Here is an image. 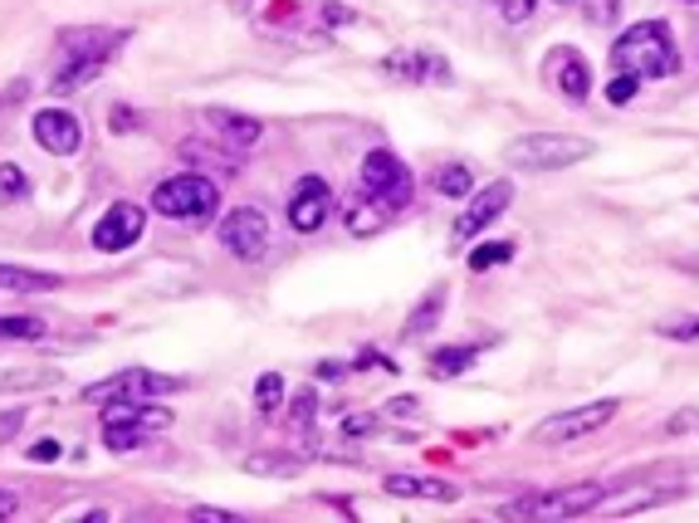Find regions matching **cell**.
Returning a JSON list of instances; mask_svg holds the SVG:
<instances>
[{
    "label": "cell",
    "instance_id": "1",
    "mask_svg": "<svg viewBox=\"0 0 699 523\" xmlns=\"http://www.w3.org/2000/svg\"><path fill=\"white\" fill-rule=\"evenodd\" d=\"M611 65L617 74H636V79H671L680 69V55H675V35L661 25V20H641L611 45Z\"/></svg>",
    "mask_w": 699,
    "mask_h": 523
},
{
    "label": "cell",
    "instance_id": "2",
    "mask_svg": "<svg viewBox=\"0 0 699 523\" xmlns=\"http://www.w3.org/2000/svg\"><path fill=\"white\" fill-rule=\"evenodd\" d=\"M215 206H221V191H215V182H206L201 172L166 176L152 191V211L176 221V225H206L215 216Z\"/></svg>",
    "mask_w": 699,
    "mask_h": 523
},
{
    "label": "cell",
    "instance_id": "3",
    "mask_svg": "<svg viewBox=\"0 0 699 523\" xmlns=\"http://www.w3.org/2000/svg\"><path fill=\"white\" fill-rule=\"evenodd\" d=\"M509 166L519 172H562L572 162H587L592 156V142L582 138H558V132H528V138L509 142Z\"/></svg>",
    "mask_w": 699,
    "mask_h": 523
},
{
    "label": "cell",
    "instance_id": "4",
    "mask_svg": "<svg viewBox=\"0 0 699 523\" xmlns=\"http://www.w3.org/2000/svg\"><path fill=\"white\" fill-rule=\"evenodd\" d=\"M166 426H172V416L152 411V406H142V402L103 406V441H108V450H142L156 431H166Z\"/></svg>",
    "mask_w": 699,
    "mask_h": 523
},
{
    "label": "cell",
    "instance_id": "5",
    "mask_svg": "<svg viewBox=\"0 0 699 523\" xmlns=\"http://www.w3.org/2000/svg\"><path fill=\"white\" fill-rule=\"evenodd\" d=\"M607 504V485H572L558 495H528L504 504L509 519H572V514H592V509Z\"/></svg>",
    "mask_w": 699,
    "mask_h": 523
},
{
    "label": "cell",
    "instance_id": "6",
    "mask_svg": "<svg viewBox=\"0 0 699 523\" xmlns=\"http://www.w3.org/2000/svg\"><path fill=\"white\" fill-rule=\"evenodd\" d=\"M182 386H186L182 376H162L152 368H123L108 382L83 386V402H156V396L182 392Z\"/></svg>",
    "mask_w": 699,
    "mask_h": 523
},
{
    "label": "cell",
    "instance_id": "7",
    "mask_svg": "<svg viewBox=\"0 0 699 523\" xmlns=\"http://www.w3.org/2000/svg\"><path fill=\"white\" fill-rule=\"evenodd\" d=\"M617 411H621L617 396L592 402V406H578V411H558V416H548V421L534 426V445H572V441H582V435L602 431Z\"/></svg>",
    "mask_w": 699,
    "mask_h": 523
},
{
    "label": "cell",
    "instance_id": "8",
    "mask_svg": "<svg viewBox=\"0 0 699 523\" xmlns=\"http://www.w3.org/2000/svg\"><path fill=\"white\" fill-rule=\"evenodd\" d=\"M362 191L382 196L392 211H406V201H411V172H406L401 156L377 148V152L362 156Z\"/></svg>",
    "mask_w": 699,
    "mask_h": 523
},
{
    "label": "cell",
    "instance_id": "9",
    "mask_svg": "<svg viewBox=\"0 0 699 523\" xmlns=\"http://www.w3.org/2000/svg\"><path fill=\"white\" fill-rule=\"evenodd\" d=\"M123 39H128V30H108V25H83V30H65L59 35V49H65V65H108L113 55L123 49Z\"/></svg>",
    "mask_w": 699,
    "mask_h": 523
},
{
    "label": "cell",
    "instance_id": "10",
    "mask_svg": "<svg viewBox=\"0 0 699 523\" xmlns=\"http://www.w3.org/2000/svg\"><path fill=\"white\" fill-rule=\"evenodd\" d=\"M221 245L231 249L235 259H245V265H255L259 255L269 249V221L259 206H240L221 221Z\"/></svg>",
    "mask_w": 699,
    "mask_h": 523
},
{
    "label": "cell",
    "instance_id": "11",
    "mask_svg": "<svg viewBox=\"0 0 699 523\" xmlns=\"http://www.w3.org/2000/svg\"><path fill=\"white\" fill-rule=\"evenodd\" d=\"M509 201H514V186L509 182H494V186H485V191L469 201V211H461V221L451 225V240H455V249L465 245V240H475L485 225H494L499 216L509 211Z\"/></svg>",
    "mask_w": 699,
    "mask_h": 523
},
{
    "label": "cell",
    "instance_id": "12",
    "mask_svg": "<svg viewBox=\"0 0 699 523\" xmlns=\"http://www.w3.org/2000/svg\"><path fill=\"white\" fill-rule=\"evenodd\" d=\"M142 225H148V211H142V206H132V201L108 206V216L93 225V249H128V245H138Z\"/></svg>",
    "mask_w": 699,
    "mask_h": 523
},
{
    "label": "cell",
    "instance_id": "13",
    "mask_svg": "<svg viewBox=\"0 0 699 523\" xmlns=\"http://www.w3.org/2000/svg\"><path fill=\"white\" fill-rule=\"evenodd\" d=\"M328 211H333L328 182H318V176H304V182L294 186V196H289V225H294L299 235H313V230L328 221Z\"/></svg>",
    "mask_w": 699,
    "mask_h": 523
},
{
    "label": "cell",
    "instance_id": "14",
    "mask_svg": "<svg viewBox=\"0 0 699 523\" xmlns=\"http://www.w3.org/2000/svg\"><path fill=\"white\" fill-rule=\"evenodd\" d=\"M30 132H35L39 148L55 152V156H74V152H79V142H83V123L74 118V113H65V108H45V113H35Z\"/></svg>",
    "mask_w": 699,
    "mask_h": 523
},
{
    "label": "cell",
    "instance_id": "15",
    "mask_svg": "<svg viewBox=\"0 0 699 523\" xmlns=\"http://www.w3.org/2000/svg\"><path fill=\"white\" fill-rule=\"evenodd\" d=\"M548 74H552V83H558V89L568 93L572 103H587V93H592V69H587V59H582L578 49H552Z\"/></svg>",
    "mask_w": 699,
    "mask_h": 523
},
{
    "label": "cell",
    "instance_id": "16",
    "mask_svg": "<svg viewBox=\"0 0 699 523\" xmlns=\"http://www.w3.org/2000/svg\"><path fill=\"white\" fill-rule=\"evenodd\" d=\"M392 206L382 201V196H372V191H358V196H348V211H342V221H348L352 235H382V230L392 225Z\"/></svg>",
    "mask_w": 699,
    "mask_h": 523
},
{
    "label": "cell",
    "instance_id": "17",
    "mask_svg": "<svg viewBox=\"0 0 699 523\" xmlns=\"http://www.w3.org/2000/svg\"><path fill=\"white\" fill-rule=\"evenodd\" d=\"M382 489H387V495H401V499H441V504L461 499V489L445 485V479H431V475H387Z\"/></svg>",
    "mask_w": 699,
    "mask_h": 523
},
{
    "label": "cell",
    "instance_id": "18",
    "mask_svg": "<svg viewBox=\"0 0 699 523\" xmlns=\"http://www.w3.org/2000/svg\"><path fill=\"white\" fill-rule=\"evenodd\" d=\"M206 123H211V128H221V138L231 142V148H255V142L265 138V123H259V118H249V113L211 108V113H206Z\"/></svg>",
    "mask_w": 699,
    "mask_h": 523
},
{
    "label": "cell",
    "instance_id": "19",
    "mask_svg": "<svg viewBox=\"0 0 699 523\" xmlns=\"http://www.w3.org/2000/svg\"><path fill=\"white\" fill-rule=\"evenodd\" d=\"M176 152H182V162L196 166V172H221V176H235L240 172V156L235 152L211 148V142H201V138H186Z\"/></svg>",
    "mask_w": 699,
    "mask_h": 523
},
{
    "label": "cell",
    "instance_id": "20",
    "mask_svg": "<svg viewBox=\"0 0 699 523\" xmlns=\"http://www.w3.org/2000/svg\"><path fill=\"white\" fill-rule=\"evenodd\" d=\"M382 69H387V74H396V79H451L445 59H435V55H411V49L392 55Z\"/></svg>",
    "mask_w": 699,
    "mask_h": 523
},
{
    "label": "cell",
    "instance_id": "21",
    "mask_svg": "<svg viewBox=\"0 0 699 523\" xmlns=\"http://www.w3.org/2000/svg\"><path fill=\"white\" fill-rule=\"evenodd\" d=\"M245 475L294 479V475H304V455H284V450H255V455H245Z\"/></svg>",
    "mask_w": 699,
    "mask_h": 523
},
{
    "label": "cell",
    "instance_id": "22",
    "mask_svg": "<svg viewBox=\"0 0 699 523\" xmlns=\"http://www.w3.org/2000/svg\"><path fill=\"white\" fill-rule=\"evenodd\" d=\"M0 289H5V294H49V289H59V275H39V269L0 265Z\"/></svg>",
    "mask_w": 699,
    "mask_h": 523
},
{
    "label": "cell",
    "instance_id": "23",
    "mask_svg": "<svg viewBox=\"0 0 699 523\" xmlns=\"http://www.w3.org/2000/svg\"><path fill=\"white\" fill-rule=\"evenodd\" d=\"M45 338V323L25 318V313H0V342H35Z\"/></svg>",
    "mask_w": 699,
    "mask_h": 523
},
{
    "label": "cell",
    "instance_id": "24",
    "mask_svg": "<svg viewBox=\"0 0 699 523\" xmlns=\"http://www.w3.org/2000/svg\"><path fill=\"white\" fill-rule=\"evenodd\" d=\"M465 368H475V348H441V352H431V372L435 376H461Z\"/></svg>",
    "mask_w": 699,
    "mask_h": 523
},
{
    "label": "cell",
    "instance_id": "25",
    "mask_svg": "<svg viewBox=\"0 0 699 523\" xmlns=\"http://www.w3.org/2000/svg\"><path fill=\"white\" fill-rule=\"evenodd\" d=\"M25 196H30V176L15 162H5L0 166V206H20Z\"/></svg>",
    "mask_w": 699,
    "mask_h": 523
},
{
    "label": "cell",
    "instance_id": "26",
    "mask_svg": "<svg viewBox=\"0 0 699 523\" xmlns=\"http://www.w3.org/2000/svg\"><path fill=\"white\" fill-rule=\"evenodd\" d=\"M514 259V240H489V245L469 249V269H494V265H509Z\"/></svg>",
    "mask_w": 699,
    "mask_h": 523
},
{
    "label": "cell",
    "instance_id": "27",
    "mask_svg": "<svg viewBox=\"0 0 699 523\" xmlns=\"http://www.w3.org/2000/svg\"><path fill=\"white\" fill-rule=\"evenodd\" d=\"M279 402H284V376H279V372H265V376L255 382V406L269 416Z\"/></svg>",
    "mask_w": 699,
    "mask_h": 523
},
{
    "label": "cell",
    "instance_id": "28",
    "mask_svg": "<svg viewBox=\"0 0 699 523\" xmlns=\"http://www.w3.org/2000/svg\"><path fill=\"white\" fill-rule=\"evenodd\" d=\"M441 309H445V289H435V294L426 299L421 309L411 313V318H406V333H411V338H416V333H426V323H435V318H441Z\"/></svg>",
    "mask_w": 699,
    "mask_h": 523
},
{
    "label": "cell",
    "instance_id": "29",
    "mask_svg": "<svg viewBox=\"0 0 699 523\" xmlns=\"http://www.w3.org/2000/svg\"><path fill=\"white\" fill-rule=\"evenodd\" d=\"M665 499H675L671 489H651V495H626L611 504V514H641V509H655V504H665Z\"/></svg>",
    "mask_w": 699,
    "mask_h": 523
},
{
    "label": "cell",
    "instance_id": "30",
    "mask_svg": "<svg viewBox=\"0 0 699 523\" xmlns=\"http://www.w3.org/2000/svg\"><path fill=\"white\" fill-rule=\"evenodd\" d=\"M435 191L441 196H469V166H461V162L445 166V172L435 176Z\"/></svg>",
    "mask_w": 699,
    "mask_h": 523
},
{
    "label": "cell",
    "instance_id": "31",
    "mask_svg": "<svg viewBox=\"0 0 699 523\" xmlns=\"http://www.w3.org/2000/svg\"><path fill=\"white\" fill-rule=\"evenodd\" d=\"M55 368H30V372H0V392H10V386H45L55 382Z\"/></svg>",
    "mask_w": 699,
    "mask_h": 523
},
{
    "label": "cell",
    "instance_id": "32",
    "mask_svg": "<svg viewBox=\"0 0 699 523\" xmlns=\"http://www.w3.org/2000/svg\"><path fill=\"white\" fill-rule=\"evenodd\" d=\"M313 416H318V396H313V386H308V392L294 396V416H289V421H294V431H308Z\"/></svg>",
    "mask_w": 699,
    "mask_h": 523
},
{
    "label": "cell",
    "instance_id": "33",
    "mask_svg": "<svg viewBox=\"0 0 699 523\" xmlns=\"http://www.w3.org/2000/svg\"><path fill=\"white\" fill-rule=\"evenodd\" d=\"M655 333H661V338H675V342H695L699 338V318H665Z\"/></svg>",
    "mask_w": 699,
    "mask_h": 523
},
{
    "label": "cell",
    "instance_id": "34",
    "mask_svg": "<svg viewBox=\"0 0 699 523\" xmlns=\"http://www.w3.org/2000/svg\"><path fill=\"white\" fill-rule=\"evenodd\" d=\"M582 10H587L592 25H611V20L621 15V0H578Z\"/></svg>",
    "mask_w": 699,
    "mask_h": 523
},
{
    "label": "cell",
    "instance_id": "35",
    "mask_svg": "<svg viewBox=\"0 0 699 523\" xmlns=\"http://www.w3.org/2000/svg\"><path fill=\"white\" fill-rule=\"evenodd\" d=\"M636 89H641V79H636V74H617V79H611V89H607V98L621 108V103L636 98Z\"/></svg>",
    "mask_w": 699,
    "mask_h": 523
},
{
    "label": "cell",
    "instance_id": "36",
    "mask_svg": "<svg viewBox=\"0 0 699 523\" xmlns=\"http://www.w3.org/2000/svg\"><path fill=\"white\" fill-rule=\"evenodd\" d=\"M494 5L504 10V20H509V25H524V20L534 15V5H538V0H494Z\"/></svg>",
    "mask_w": 699,
    "mask_h": 523
},
{
    "label": "cell",
    "instance_id": "37",
    "mask_svg": "<svg viewBox=\"0 0 699 523\" xmlns=\"http://www.w3.org/2000/svg\"><path fill=\"white\" fill-rule=\"evenodd\" d=\"M108 128H113V132H132V128H142V118H138L132 108H123V103H118V108L108 113Z\"/></svg>",
    "mask_w": 699,
    "mask_h": 523
},
{
    "label": "cell",
    "instance_id": "38",
    "mask_svg": "<svg viewBox=\"0 0 699 523\" xmlns=\"http://www.w3.org/2000/svg\"><path fill=\"white\" fill-rule=\"evenodd\" d=\"M372 431H377V421H372V416H348V421H342V435H348V441L372 435Z\"/></svg>",
    "mask_w": 699,
    "mask_h": 523
},
{
    "label": "cell",
    "instance_id": "39",
    "mask_svg": "<svg viewBox=\"0 0 699 523\" xmlns=\"http://www.w3.org/2000/svg\"><path fill=\"white\" fill-rule=\"evenodd\" d=\"M20 426H25V411H0V445L15 441Z\"/></svg>",
    "mask_w": 699,
    "mask_h": 523
},
{
    "label": "cell",
    "instance_id": "40",
    "mask_svg": "<svg viewBox=\"0 0 699 523\" xmlns=\"http://www.w3.org/2000/svg\"><path fill=\"white\" fill-rule=\"evenodd\" d=\"M665 431H671V435L699 431V411H680V416H671V421H665Z\"/></svg>",
    "mask_w": 699,
    "mask_h": 523
},
{
    "label": "cell",
    "instance_id": "41",
    "mask_svg": "<svg viewBox=\"0 0 699 523\" xmlns=\"http://www.w3.org/2000/svg\"><path fill=\"white\" fill-rule=\"evenodd\" d=\"M30 460H59V441H39V445H30Z\"/></svg>",
    "mask_w": 699,
    "mask_h": 523
},
{
    "label": "cell",
    "instance_id": "42",
    "mask_svg": "<svg viewBox=\"0 0 699 523\" xmlns=\"http://www.w3.org/2000/svg\"><path fill=\"white\" fill-rule=\"evenodd\" d=\"M15 509H20V499L10 495V489H0V519H10V514H15Z\"/></svg>",
    "mask_w": 699,
    "mask_h": 523
},
{
    "label": "cell",
    "instance_id": "43",
    "mask_svg": "<svg viewBox=\"0 0 699 523\" xmlns=\"http://www.w3.org/2000/svg\"><path fill=\"white\" fill-rule=\"evenodd\" d=\"M323 15H328V25H348V10H342V5H323Z\"/></svg>",
    "mask_w": 699,
    "mask_h": 523
},
{
    "label": "cell",
    "instance_id": "44",
    "mask_svg": "<svg viewBox=\"0 0 699 523\" xmlns=\"http://www.w3.org/2000/svg\"><path fill=\"white\" fill-rule=\"evenodd\" d=\"M392 411H396V416H411V411H416V396H396Z\"/></svg>",
    "mask_w": 699,
    "mask_h": 523
},
{
    "label": "cell",
    "instance_id": "45",
    "mask_svg": "<svg viewBox=\"0 0 699 523\" xmlns=\"http://www.w3.org/2000/svg\"><path fill=\"white\" fill-rule=\"evenodd\" d=\"M196 519H215V523H231L235 514H225V509H196Z\"/></svg>",
    "mask_w": 699,
    "mask_h": 523
},
{
    "label": "cell",
    "instance_id": "46",
    "mask_svg": "<svg viewBox=\"0 0 699 523\" xmlns=\"http://www.w3.org/2000/svg\"><path fill=\"white\" fill-rule=\"evenodd\" d=\"M318 376H328V382H338V376H342V368H338V362H318Z\"/></svg>",
    "mask_w": 699,
    "mask_h": 523
},
{
    "label": "cell",
    "instance_id": "47",
    "mask_svg": "<svg viewBox=\"0 0 699 523\" xmlns=\"http://www.w3.org/2000/svg\"><path fill=\"white\" fill-rule=\"evenodd\" d=\"M558 5H578V0H558Z\"/></svg>",
    "mask_w": 699,
    "mask_h": 523
}]
</instances>
